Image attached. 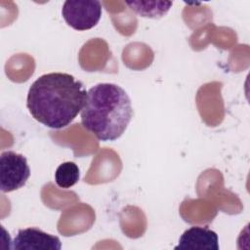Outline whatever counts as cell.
<instances>
[{
  "mask_svg": "<svg viewBox=\"0 0 250 250\" xmlns=\"http://www.w3.org/2000/svg\"><path fill=\"white\" fill-rule=\"evenodd\" d=\"M65 22L75 30L93 28L102 17V4L98 0H66L62 9Z\"/></svg>",
  "mask_w": 250,
  "mask_h": 250,
  "instance_id": "cell-4",
  "label": "cell"
},
{
  "mask_svg": "<svg viewBox=\"0 0 250 250\" xmlns=\"http://www.w3.org/2000/svg\"><path fill=\"white\" fill-rule=\"evenodd\" d=\"M175 249L219 250L218 234L208 227L193 226L184 231Z\"/></svg>",
  "mask_w": 250,
  "mask_h": 250,
  "instance_id": "cell-6",
  "label": "cell"
},
{
  "mask_svg": "<svg viewBox=\"0 0 250 250\" xmlns=\"http://www.w3.org/2000/svg\"><path fill=\"white\" fill-rule=\"evenodd\" d=\"M124 3L139 16L150 19L163 17L173 4L171 1H125Z\"/></svg>",
  "mask_w": 250,
  "mask_h": 250,
  "instance_id": "cell-7",
  "label": "cell"
},
{
  "mask_svg": "<svg viewBox=\"0 0 250 250\" xmlns=\"http://www.w3.org/2000/svg\"><path fill=\"white\" fill-rule=\"evenodd\" d=\"M87 92L74 76L51 72L39 76L29 87L26 106L31 116L52 129L68 126L81 112Z\"/></svg>",
  "mask_w": 250,
  "mask_h": 250,
  "instance_id": "cell-1",
  "label": "cell"
},
{
  "mask_svg": "<svg viewBox=\"0 0 250 250\" xmlns=\"http://www.w3.org/2000/svg\"><path fill=\"white\" fill-rule=\"evenodd\" d=\"M30 176V168L25 156L12 150L0 155V189L11 192L22 188Z\"/></svg>",
  "mask_w": 250,
  "mask_h": 250,
  "instance_id": "cell-3",
  "label": "cell"
},
{
  "mask_svg": "<svg viewBox=\"0 0 250 250\" xmlns=\"http://www.w3.org/2000/svg\"><path fill=\"white\" fill-rule=\"evenodd\" d=\"M80 116L82 126L97 139L115 141L127 129L133 107L123 88L113 83H99L87 91Z\"/></svg>",
  "mask_w": 250,
  "mask_h": 250,
  "instance_id": "cell-2",
  "label": "cell"
},
{
  "mask_svg": "<svg viewBox=\"0 0 250 250\" xmlns=\"http://www.w3.org/2000/svg\"><path fill=\"white\" fill-rule=\"evenodd\" d=\"M80 171L78 166L72 161L60 164L55 172V182L62 188L73 187L79 180Z\"/></svg>",
  "mask_w": 250,
  "mask_h": 250,
  "instance_id": "cell-8",
  "label": "cell"
},
{
  "mask_svg": "<svg viewBox=\"0 0 250 250\" xmlns=\"http://www.w3.org/2000/svg\"><path fill=\"white\" fill-rule=\"evenodd\" d=\"M12 243L14 250H61L62 248L58 236L47 233L38 228L20 229Z\"/></svg>",
  "mask_w": 250,
  "mask_h": 250,
  "instance_id": "cell-5",
  "label": "cell"
}]
</instances>
